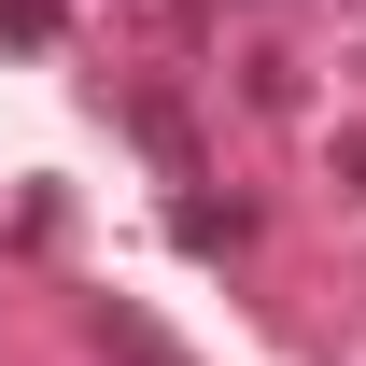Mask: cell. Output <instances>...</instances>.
Masks as SVG:
<instances>
[{
    "label": "cell",
    "mask_w": 366,
    "mask_h": 366,
    "mask_svg": "<svg viewBox=\"0 0 366 366\" xmlns=\"http://www.w3.org/2000/svg\"><path fill=\"white\" fill-rule=\"evenodd\" d=\"M99 352H113V366H183V352H169L141 310H99Z\"/></svg>",
    "instance_id": "1"
},
{
    "label": "cell",
    "mask_w": 366,
    "mask_h": 366,
    "mask_svg": "<svg viewBox=\"0 0 366 366\" xmlns=\"http://www.w3.org/2000/svg\"><path fill=\"white\" fill-rule=\"evenodd\" d=\"M338 169H352V197H366V127H352V141H338Z\"/></svg>",
    "instance_id": "2"
}]
</instances>
